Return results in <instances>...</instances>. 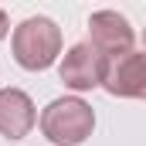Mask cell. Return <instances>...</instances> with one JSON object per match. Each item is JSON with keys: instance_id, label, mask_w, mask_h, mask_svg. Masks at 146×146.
<instances>
[{"instance_id": "6da1fadb", "label": "cell", "mask_w": 146, "mask_h": 146, "mask_svg": "<svg viewBox=\"0 0 146 146\" xmlns=\"http://www.w3.org/2000/svg\"><path fill=\"white\" fill-rule=\"evenodd\" d=\"M61 54V31L48 17H27L14 27V61L27 72H44Z\"/></svg>"}, {"instance_id": "ba28073f", "label": "cell", "mask_w": 146, "mask_h": 146, "mask_svg": "<svg viewBox=\"0 0 146 146\" xmlns=\"http://www.w3.org/2000/svg\"><path fill=\"white\" fill-rule=\"evenodd\" d=\"M143 51H146V31H143Z\"/></svg>"}, {"instance_id": "8992f818", "label": "cell", "mask_w": 146, "mask_h": 146, "mask_svg": "<svg viewBox=\"0 0 146 146\" xmlns=\"http://www.w3.org/2000/svg\"><path fill=\"white\" fill-rule=\"evenodd\" d=\"M37 112H34V102L27 92L21 88H0V133L10 136V139H21L31 133Z\"/></svg>"}, {"instance_id": "7a4b0ae2", "label": "cell", "mask_w": 146, "mask_h": 146, "mask_svg": "<svg viewBox=\"0 0 146 146\" xmlns=\"http://www.w3.org/2000/svg\"><path fill=\"white\" fill-rule=\"evenodd\" d=\"M95 129V112L85 99L78 95H65L54 99L48 109L41 112V133L58 146H78L85 143Z\"/></svg>"}, {"instance_id": "52a82bcc", "label": "cell", "mask_w": 146, "mask_h": 146, "mask_svg": "<svg viewBox=\"0 0 146 146\" xmlns=\"http://www.w3.org/2000/svg\"><path fill=\"white\" fill-rule=\"evenodd\" d=\"M7 31H10V21H7V14H3V10H0V41H3V37H7Z\"/></svg>"}, {"instance_id": "3957f363", "label": "cell", "mask_w": 146, "mask_h": 146, "mask_svg": "<svg viewBox=\"0 0 146 146\" xmlns=\"http://www.w3.org/2000/svg\"><path fill=\"white\" fill-rule=\"evenodd\" d=\"M106 65H109L106 54H99L88 41H78V44H72V48L65 51L58 75H61V82H65L68 88H75V92H92V88L102 85Z\"/></svg>"}, {"instance_id": "277c9868", "label": "cell", "mask_w": 146, "mask_h": 146, "mask_svg": "<svg viewBox=\"0 0 146 146\" xmlns=\"http://www.w3.org/2000/svg\"><path fill=\"white\" fill-rule=\"evenodd\" d=\"M133 41H136V34H133L129 21L122 14H115V10H95L88 17V44L99 54L122 58V54L133 51Z\"/></svg>"}, {"instance_id": "5b68a950", "label": "cell", "mask_w": 146, "mask_h": 146, "mask_svg": "<svg viewBox=\"0 0 146 146\" xmlns=\"http://www.w3.org/2000/svg\"><path fill=\"white\" fill-rule=\"evenodd\" d=\"M102 88L119 99H146V51H129L122 58H109Z\"/></svg>"}]
</instances>
